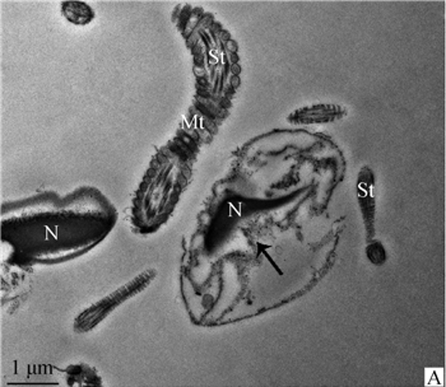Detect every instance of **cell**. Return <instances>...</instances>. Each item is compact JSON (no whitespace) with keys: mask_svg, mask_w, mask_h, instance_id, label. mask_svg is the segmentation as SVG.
Segmentation results:
<instances>
[{"mask_svg":"<svg viewBox=\"0 0 446 387\" xmlns=\"http://www.w3.org/2000/svg\"><path fill=\"white\" fill-rule=\"evenodd\" d=\"M357 199L360 202V208L364 217L367 240H371L375 234L376 195H375V178H373V171L369 167H364L358 173Z\"/></svg>","mask_w":446,"mask_h":387,"instance_id":"cell-1","label":"cell"},{"mask_svg":"<svg viewBox=\"0 0 446 387\" xmlns=\"http://www.w3.org/2000/svg\"><path fill=\"white\" fill-rule=\"evenodd\" d=\"M346 115V110L341 106L332 104H320L301 108L293 113L291 120L300 124H326L338 120Z\"/></svg>","mask_w":446,"mask_h":387,"instance_id":"cell-2","label":"cell"},{"mask_svg":"<svg viewBox=\"0 0 446 387\" xmlns=\"http://www.w3.org/2000/svg\"><path fill=\"white\" fill-rule=\"evenodd\" d=\"M64 13L68 18H71L74 23H78V19L81 17L82 23H87L91 17V9L84 6V4H78V3H71V4H65Z\"/></svg>","mask_w":446,"mask_h":387,"instance_id":"cell-3","label":"cell"},{"mask_svg":"<svg viewBox=\"0 0 446 387\" xmlns=\"http://www.w3.org/2000/svg\"><path fill=\"white\" fill-rule=\"evenodd\" d=\"M366 254L373 264H382L387 258V254H385V250L380 242H373L370 246H367Z\"/></svg>","mask_w":446,"mask_h":387,"instance_id":"cell-4","label":"cell"}]
</instances>
